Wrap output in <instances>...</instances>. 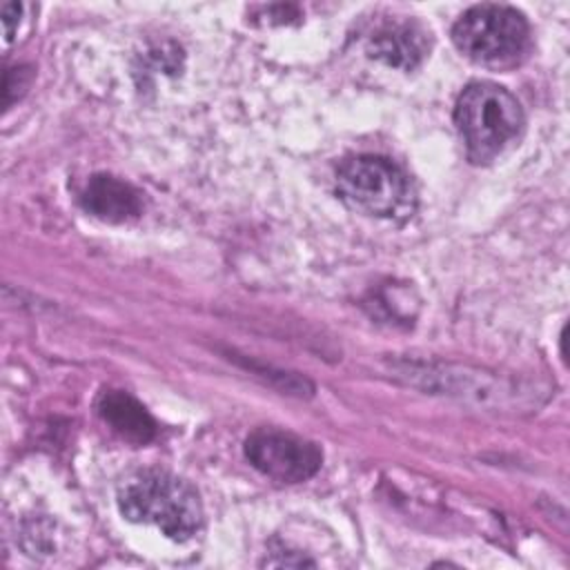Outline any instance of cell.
Returning <instances> with one entry per match:
<instances>
[{
	"label": "cell",
	"mask_w": 570,
	"mask_h": 570,
	"mask_svg": "<svg viewBox=\"0 0 570 570\" xmlns=\"http://www.w3.org/2000/svg\"><path fill=\"white\" fill-rule=\"evenodd\" d=\"M118 510L127 521L156 525L171 541H189L203 525V503L185 479L142 470L118 485Z\"/></svg>",
	"instance_id": "cell-1"
},
{
	"label": "cell",
	"mask_w": 570,
	"mask_h": 570,
	"mask_svg": "<svg viewBox=\"0 0 570 570\" xmlns=\"http://www.w3.org/2000/svg\"><path fill=\"white\" fill-rule=\"evenodd\" d=\"M454 125L472 163L492 160L523 127L519 100L501 85L470 82L456 98Z\"/></svg>",
	"instance_id": "cell-2"
},
{
	"label": "cell",
	"mask_w": 570,
	"mask_h": 570,
	"mask_svg": "<svg viewBox=\"0 0 570 570\" xmlns=\"http://www.w3.org/2000/svg\"><path fill=\"white\" fill-rule=\"evenodd\" d=\"M336 194L350 209L390 220L410 218L416 205L410 176L394 160L374 154L341 163Z\"/></svg>",
	"instance_id": "cell-3"
},
{
	"label": "cell",
	"mask_w": 570,
	"mask_h": 570,
	"mask_svg": "<svg viewBox=\"0 0 570 570\" xmlns=\"http://www.w3.org/2000/svg\"><path fill=\"white\" fill-rule=\"evenodd\" d=\"M452 40L465 58L488 67H505L525 53L530 27L514 7L476 4L454 22Z\"/></svg>",
	"instance_id": "cell-4"
},
{
	"label": "cell",
	"mask_w": 570,
	"mask_h": 570,
	"mask_svg": "<svg viewBox=\"0 0 570 570\" xmlns=\"http://www.w3.org/2000/svg\"><path fill=\"white\" fill-rule=\"evenodd\" d=\"M247 461L278 483H301L314 476L323 463L316 443L276 428H258L245 439Z\"/></svg>",
	"instance_id": "cell-5"
},
{
	"label": "cell",
	"mask_w": 570,
	"mask_h": 570,
	"mask_svg": "<svg viewBox=\"0 0 570 570\" xmlns=\"http://www.w3.org/2000/svg\"><path fill=\"white\" fill-rule=\"evenodd\" d=\"M80 205L87 214L105 223H125L142 212L140 194L129 183L109 174H94L85 183Z\"/></svg>",
	"instance_id": "cell-6"
},
{
	"label": "cell",
	"mask_w": 570,
	"mask_h": 570,
	"mask_svg": "<svg viewBox=\"0 0 570 570\" xmlns=\"http://www.w3.org/2000/svg\"><path fill=\"white\" fill-rule=\"evenodd\" d=\"M98 414L125 441L149 443L156 436V421L142 403L122 390H107L98 399Z\"/></svg>",
	"instance_id": "cell-7"
},
{
	"label": "cell",
	"mask_w": 570,
	"mask_h": 570,
	"mask_svg": "<svg viewBox=\"0 0 570 570\" xmlns=\"http://www.w3.org/2000/svg\"><path fill=\"white\" fill-rule=\"evenodd\" d=\"M367 51L390 67L414 69L425 53V33L412 22L383 24L372 33Z\"/></svg>",
	"instance_id": "cell-8"
},
{
	"label": "cell",
	"mask_w": 570,
	"mask_h": 570,
	"mask_svg": "<svg viewBox=\"0 0 570 570\" xmlns=\"http://www.w3.org/2000/svg\"><path fill=\"white\" fill-rule=\"evenodd\" d=\"M20 11H22V4H18V2H4L2 4V24H4V38L7 40L13 38L16 22H20Z\"/></svg>",
	"instance_id": "cell-9"
},
{
	"label": "cell",
	"mask_w": 570,
	"mask_h": 570,
	"mask_svg": "<svg viewBox=\"0 0 570 570\" xmlns=\"http://www.w3.org/2000/svg\"><path fill=\"white\" fill-rule=\"evenodd\" d=\"M292 554H294V552L281 554L278 559H265L263 566H314L312 559H307V557H303V554H298V557H292Z\"/></svg>",
	"instance_id": "cell-10"
}]
</instances>
